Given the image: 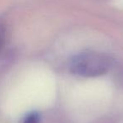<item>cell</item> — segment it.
<instances>
[{
  "mask_svg": "<svg viewBox=\"0 0 123 123\" xmlns=\"http://www.w3.org/2000/svg\"><path fill=\"white\" fill-rule=\"evenodd\" d=\"M110 66L111 61L105 55L88 51L74 56L70 61L69 69L80 77L95 78L105 74Z\"/></svg>",
  "mask_w": 123,
  "mask_h": 123,
  "instance_id": "obj_1",
  "label": "cell"
},
{
  "mask_svg": "<svg viewBox=\"0 0 123 123\" xmlns=\"http://www.w3.org/2000/svg\"><path fill=\"white\" fill-rule=\"evenodd\" d=\"M41 120L38 112H31L26 115L23 119V123H39Z\"/></svg>",
  "mask_w": 123,
  "mask_h": 123,
  "instance_id": "obj_2",
  "label": "cell"
},
{
  "mask_svg": "<svg viewBox=\"0 0 123 123\" xmlns=\"http://www.w3.org/2000/svg\"><path fill=\"white\" fill-rule=\"evenodd\" d=\"M6 41V28L2 22H0V51L4 48Z\"/></svg>",
  "mask_w": 123,
  "mask_h": 123,
  "instance_id": "obj_3",
  "label": "cell"
}]
</instances>
